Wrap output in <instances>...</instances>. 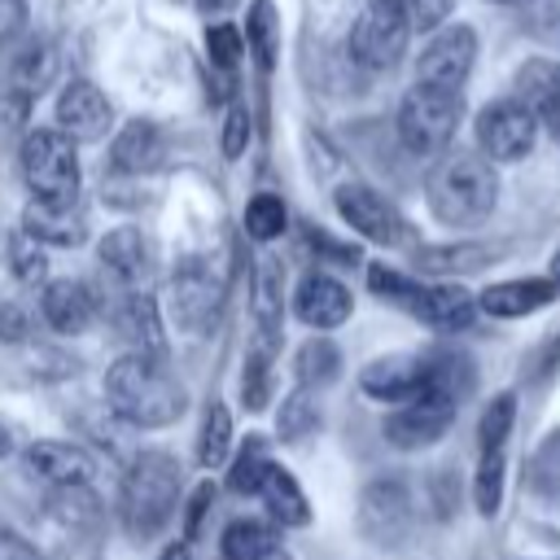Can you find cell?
<instances>
[{
    "label": "cell",
    "instance_id": "obj_28",
    "mask_svg": "<svg viewBox=\"0 0 560 560\" xmlns=\"http://www.w3.org/2000/svg\"><path fill=\"white\" fill-rule=\"evenodd\" d=\"M494 254H499L494 245H472V241H464V245H424V249H416V262H420V271L455 276V271H477V267H486Z\"/></svg>",
    "mask_w": 560,
    "mask_h": 560
},
{
    "label": "cell",
    "instance_id": "obj_51",
    "mask_svg": "<svg viewBox=\"0 0 560 560\" xmlns=\"http://www.w3.org/2000/svg\"><path fill=\"white\" fill-rule=\"evenodd\" d=\"M267 560H289V556H284V551H271V556H267Z\"/></svg>",
    "mask_w": 560,
    "mask_h": 560
},
{
    "label": "cell",
    "instance_id": "obj_36",
    "mask_svg": "<svg viewBox=\"0 0 560 560\" xmlns=\"http://www.w3.org/2000/svg\"><path fill=\"white\" fill-rule=\"evenodd\" d=\"M284 223H289V210H284V201H280L276 192H258V197L245 206V232H249L258 245L276 241V236L284 232Z\"/></svg>",
    "mask_w": 560,
    "mask_h": 560
},
{
    "label": "cell",
    "instance_id": "obj_9",
    "mask_svg": "<svg viewBox=\"0 0 560 560\" xmlns=\"http://www.w3.org/2000/svg\"><path fill=\"white\" fill-rule=\"evenodd\" d=\"M472 61H477V35H472V26H464V22L438 26L433 39L420 48L416 83L442 88V92H459L464 79L472 74Z\"/></svg>",
    "mask_w": 560,
    "mask_h": 560
},
{
    "label": "cell",
    "instance_id": "obj_14",
    "mask_svg": "<svg viewBox=\"0 0 560 560\" xmlns=\"http://www.w3.org/2000/svg\"><path fill=\"white\" fill-rule=\"evenodd\" d=\"M109 122H114V109L96 83L70 79L61 88V96H57V131L61 136H70L74 144H92L109 131Z\"/></svg>",
    "mask_w": 560,
    "mask_h": 560
},
{
    "label": "cell",
    "instance_id": "obj_22",
    "mask_svg": "<svg viewBox=\"0 0 560 560\" xmlns=\"http://www.w3.org/2000/svg\"><path fill=\"white\" fill-rule=\"evenodd\" d=\"M39 311H44L48 328L74 337L96 319V298L83 280H48L44 293H39Z\"/></svg>",
    "mask_w": 560,
    "mask_h": 560
},
{
    "label": "cell",
    "instance_id": "obj_17",
    "mask_svg": "<svg viewBox=\"0 0 560 560\" xmlns=\"http://www.w3.org/2000/svg\"><path fill=\"white\" fill-rule=\"evenodd\" d=\"M249 311H254V328H258V346H280V311H284V267L271 254L254 258L249 271Z\"/></svg>",
    "mask_w": 560,
    "mask_h": 560
},
{
    "label": "cell",
    "instance_id": "obj_10",
    "mask_svg": "<svg viewBox=\"0 0 560 560\" xmlns=\"http://www.w3.org/2000/svg\"><path fill=\"white\" fill-rule=\"evenodd\" d=\"M538 140L534 114L516 96H499L477 114V144L486 162H521Z\"/></svg>",
    "mask_w": 560,
    "mask_h": 560
},
{
    "label": "cell",
    "instance_id": "obj_39",
    "mask_svg": "<svg viewBox=\"0 0 560 560\" xmlns=\"http://www.w3.org/2000/svg\"><path fill=\"white\" fill-rule=\"evenodd\" d=\"M9 262H13V276H18V280H26V284H35V280H44V276H48L44 245H39V241H31L26 232H13V236H9Z\"/></svg>",
    "mask_w": 560,
    "mask_h": 560
},
{
    "label": "cell",
    "instance_id": "obj_40",
    "mask_svg": "<svg viewBox=\"0 0 560 560\" xmlns=\"http://www.w3.org/2000/svg\"><path fill=\"white\" fill-rule=\"evenodd\" d=\"M206 52H210V66L232 70L241 61V52H245V35L232 22H219V26L206 31Z\"/></svg>",
    "mask_w": 560,
    "mask_h": 560
},
{
    "label": "cell",
    "instance_id": "obj_3",
    "mask_svg": "<svg viewBox=\"0 0 560 560\" xmlns=\"http://www.w3.org/2000/svg\"><path fill=\"white\" fill-rule=\"evenodd\" d=\"M179 508V459L166 451H140L127 472H122V490H118V516L122 529L136 542H149Z\"/></svg>",
    "mask_w": 560,
    "mask_h": 560
},
{
    "label": "cell",
    "instance_id": "obj_26",
    "mask_svg": "<svg viewBox=\"0 0 560 560\" xmlns=\"http://www.w3.org/2000/svg\"><path fill=\"white\" fill-rule=\"evenodd\" d=\"M258 499L267 503V512H271L276 525H306V521H311V503H306L298 477H293L284 464H271V468H267V477H262V486H258Z\"/></svg>",
    "mask_w": 560,
    "mask_h": 560
},
{
    "label": "cell",
    "instance_id": "obj_19",
    "mask_svg": "<svg viewBox=\"0 0 560 560\" xmlns=\"http://www.w3.org/2000/svg\"><path fill=\"white\" fill-rule=\"evenodd\" d=\"M22 232L39 245H83L88 241V214L83 206L70 197V201H31L22 210Z\"/></svg>",
    "mask_w": 560,
    "mask_h": 560
},
{
    "label": "cell",
    "instance_id": "obj_24",
    "mask_svg": "<svg viewBox=\"0 0 560 560\" xmlns=\"http://www.w3.org/2000/svg\"><path fill=\"white\" fill-rule=\"evenodd\" d=\"M162 149H166V140H162L158 122L136 118V122H127V127L114 136V144H109V162H114V171L140 175V171H153V166H158Z\"/></svg>",
    "mask_w": 560,
    "mask_h": 560
},
{
    "label": "cell",
    "instance_id": "obj_47",
    "mask_svg": "<svg viewBox=\"0 0 560 560\" xmlns=\"http://www.w3.org/2000/svg\"><path fill=\"white\" fill-rule=\"evenodd\" d=\"M158 560H192V556H188V547H184V542H175V547H166Z\"/></svg>",
    "mask_w": 560,
    "mask_h": 560
},
{
    "label": "cell",
    "instance_id": "obj_50",
    "mask_svg": "<svg viewBox=\"0 0 560 560\" xmlns=\"http://www.w3.org/2000/svg\"><path fill=\"white\" fill-rule=\"evenodd\" d=\"M494 4H534V0H494Z\"/></svg>",
    "mask_w": 560,
    "mask_h": 560
},
{
    "label": "cell",
    "instance_id": "obj_33",
    "mask_svg": "<svg viewBox=\"0 0 560 560\" xmlns=\"http://www.w3.org/2000/svg\"><path fill=\"white\" fill-rule=\"evenodd\" d=\"M337 372H341V350L328 337H311L298 350V381H302V389H319V385L337 381Z\"/></svg>",
    "mask_w": 560,
    "mask_h": 560
},
{
    "label": "cell",
    "instance_id": "obj_49",
    "mask_svg": "<svg viewBox=\"0 0 560 560\" xmlns=\"http://www.w3.org/2000/svg\"><path fill=\"white\" fill-rule=\"evenodd\" d=\"M551 280L560 284V254H556V267H551Z\"/></svg>",
    "mask_w": 560,
    "mask_h": 560
},
{
    "label": "cell",
    "instance_id": "obj_30",
    "mask_svg": "<svg viewBox=\"0 0 560 560\" xmlns=\"http://www.w3.org/2000/svg\"><path fill=\"white\" fill-rule=\"evenodd\" d=\"M245 48L254 52L258 70L267 74L276 66V48H280V18L271 9V0H254L245 13Z\"/></svg>",
    "mask_w": 560,
    "mask_h": 560
},
{
    "label": "cell",
    "instance_id": "obj_46",
    "mask_svg": "<svg viewBox=\"0 0 560 560\" xmlns=\"http://www.w3.org/2000/svg\"><path fill=\"white\" fill-rule=\"evenodd\" d=\"M306 241H311V249H319L324 258H341V262H354V258H359V249H354V245H337V241H332V236H324L319 228H311V232H306Z\"/></svg>",
    "mask_w": 560,
    "mask_h": 560
},
{
    "label": "cell",
    "instance_id": "obj_31",
    "mask_svg": "<svg viewBox=\"0 0 560 560\" xmlns=\"http://www.w3.org/2000/svg\"><path fill=\"white\" fill-rule=\"evenodd\" d=\"M319 429V402H315V394L311 389H293V394H284L280 398V411H276V433H280V442H302L306 433H315Z\"/></svg>",
    "mask_w": 560,
    "mask_h": 560
},
{
    "label": "cell",
    "instance_id": "obj_12",
    "mask_svg": "<svg viewBox=\"0 0 560 560\" xmlns=\"http://www.w3.org/2000/svg\"><path fill=\"white\" fill-rule=\"evenodd\" d=\"M359 385H363V394L402 407V402L433 389V363L420 359V354H385V359H372L363 368Z\"/></svg>",
    "mask_w": 560,
    "mask_h": 560
},
{
    "label": "cell",
    "instance_id": "obj_38",
    "mask_svg": "<svg viewBox=\"0 0 560 560\" xmlns=\"http://www.w3.org/2000/svg\"><path fill=\"white\" fill-rule=\"evenodd\" d=\"M516 424V398L512 394H494L477 420V438H481V451H494V446H508V433Z\"/></svg>",
    "mask_w": 560,
    "mask_h": 560
},
{
    "label": "cell",
    "instance_id": "obj_16",
    "mask_svg": "<svg viewBox=\"0 0 560 560\" xmlns=\"http://www.w3.org/2000/svg\"><path fill=\"white\" fill-rule=\"evenodd\" d=\"M293 311H298V319H302L306 328L328 332V328H337V324L350 319L354 298H350V289H346L341 280H332V276H324V271H311V276L298 280Z\"/></svg>",
    "mask_w": 560,
    "mask_h": 560
},
{
    "label": "cell",
    "instance_id": "obj_21",
    "mask_svg": "<svg viewBox=\"0 0 560 560\" xmlns=\"http://www.w3.org/2000/svg\"><path fill=\"white\" fill-rule=\"evenodd\" d=\"M516 101L534 114V122H547L556 136H560V61H547V57H529L516 79Z\"/></svg>",
    "mask_w": 560,
    "mask_h": 560
},
{
    "label": "cell",
    "instance_id": "obj_32",
    "mask_svg": "<svg viewBox=\"0 0 560 560\" xmlns=\"http://www.w3.org/2000/svg\"><path fill=\"white\" fill-rule=\"evenodd\" d=\"M503 472H508V451L503 446L481 451L477 472H472V503H477L481 516L499 512V503H503Z\"/></svg>",
    "mask_w": 560,
    "mask_h": 560
},
{
    "label": "cell",
    "instance_id": "obj_23",
    "mask_svg": "<svg viewBox=\"0 0 560 560\" xmlns=\"http://www.w3.org/2000/svg\"><path fill=\"white\" fill-rule=\"evenodd\" d=\"M114 328L118 337L131 341V350L166 359V337H162V319H158V302L140 289V293H122V302L114 306Z\"/></svg>",
    "mask_w": 560,
    "mask_h": 560
},
{
    "label": "cell",
    "instance_id": "obj_34",
    "mask_svg": "<svg viewBox=\"0 0 560 560\" xmlns=\"http://www.w3.org/2000/svg\"><path fill=\"white\" fill-rule=\"evenodd\" d=\"M232 451V416L223 402H210L206 420H201V433H197V464L201 468H219Z\"/></svg>",
    "mask_w": 560,
    "mask_h": 560
},
{
    "label": "cell",
    "instance_id": "obj_35",
    "mask_svg": "<svg viewBox=\"0 0 560 560\" xmlns=\"http://www.w3.org/2000/svg\"><path fill=\"white\" fill-rule=\"evenodd\" d=\"M271 359H276V346H249L245 354V372H241V398L249 411H262L267 407V394H271Z\"/></svg>",
    "mask_w": 560,
    "mask_h": 560
},
{
    "label": "cell",
    "instance_id": "obj_4",
    "mask_svg": "<svg viewBox=\"0 0 560 560\" xmlns=\"http://www.w3.org/2000/svg\"><path fill=\"white\" fill-rule=\"evenodd\" d=\"M368 284H372V293L389 298L394 306H407L416 319H424L438 332H459L477 315V298L459 284H416L411 276H402L394 267H381V262L368 267Z\"/></svg>",
    "mask_w": 560,
    "mask_h": 560
},
{
    "label": "cell",
    "instance_id": "obj_48",
    "mask_svg": "<svg viewBox=\"0 0 560 560\" xmlns=\"http://www.w3.org/2000/svg\"><path fill=\"white\" fill-rule=\"evenodd\" d=\"M9 446H13V442H9V429L0 424V455H9Z\"/></svg>",
    "mask_w": 560,
    "mask_h": 560
},
{
    "label": "cell",
    "instance_id": "obj_52",
    "mask_svg": "<svg viewBox=\"0 0 560 560\" xmlns=\"http://www.w3.org/2000/svg\"><path fill=\"white\" fill-rule=\"evenodd\" d=\"M210 4H219V0H210Z\"/></svg>",
    "mask_w": 560,
    "mask_h": 560
},
{
    "label": "cell",
    "instance_id": "obj_2",
    "mask_svg": "<svg viewBox=\"0 0 560 560\" xmlns=\"http://www.w3.org/2000/svg\"><path fill=\"white\" fill-rule=\"evenodd\" d=\"M424 197L433 219H442L446 228H477L490 219L499 201V175L472 149L438 153V162L424 175Z\"/></svg>",
    "mask_w": 560,
    "mask_h": 560
},
{
    "label": "cell",
    "instance_id": "obj_15",
    "mask_svg": "<svg viewBox=\"0 0 560 560\" xmlns=\"http://www.w3.org/2000/svg\"><path fill=\"white\" fill-rule=\"evenodd\" d=\"M96 258H101V271L114 289L122 293H140V284L149 280L153 271V245L140 228H114L105 232V241L96 245Z\"/></svg>",
    "mask_w": 560,
    "mask_h": 560
},
{
    "label": "cell",
    "instance_id": "obj_20",
    "mask_svg": "<svg viewBox=\"0 0 560 560\" xmlns=\"http://www.w3.org/2000/svg\"><path fill=\"white\" fill-rule=\"evenodd\" d=\"M560 293V284L551 276H521V280H503V284H490L477 293V306L494 319H521V315H534L542 306H551Z\"/></svg>",
    "mask_w": 560,
    "mask_h": 560
},
{
    "label": "cell",
    "instance_id": "obj_6",
    "mask_svg": "<svg viewBox=\"0 0 560 560\" xmlns=\"http://www.w3.org/2000/svg\"><path fill=\"white\" fill-rule=\"evenodd\" d=\"M22 179L35 201H70L79 192V158L74 140L57 127H39L22 140Z\"/></svg>",
    "mask_w": 560,
    "mask_h": 560
},
{
    "label": "cell",
    "instance_id": "obj_41",
    "mask_svg": "<svg viewBox=\"0 0 560 560\" xmlns=\"http://www.w3.org/2000/svg\"><path fill=\"white\" fill-rule=\"evenodd\" d=\"M398 4L407 13L411 31H438L455 9V0H398Z\"/></svg>",
    "mask_w": 560,
    "mask_h": 560
},
{
    "label": "cell",
    "instance_id": "obj_27",
    "mask_svg": "<svg viewBox=\"0 0 560 560\" xmlns=\"http://www.w3.org/2000/svg\"><path fill=\"white\" fill-rule=\"evenodd\" d=\"M271 551H280V534L267 521L241 516L223 529V560H267Z\"/></svg>",
    "mask_w": 560,
    "mask_h": 560
},
{
    "label": "cell",
    "instance_id": "obj_18",
    "mask_svg": "<svg viewBox=\"0 0 560 560\" xmlns=\"http://www.w3.org/2000/svg\"><path fill=\"white\" fill-rule=\"evenodd\" d=\"M26 468L52 490H83L96 472V459L74 442H35L26 446Z\"/></svg>",
    "mask_w": 560,
    "mask_h": 560
},
{
    "label": "cell",
    "instance_id": "obj_1",
    "mask_svg": "<svg viewBox=\"0 0 560 560\" xmlns=\"http://www.w3.org/2000/svg\"><path fill=\"white\" fill-rule=\"evenodd\" d=\"M105 398L136 429H166L188 407V394L171 376L166 359H153V354H140V350H127L105 372Z\"/></svg>",
    "mask_w": 560,
    "mask_h": 560
},
{
    "label": "cell",
    "instance_id": "obj_29",
    "mask_svg": "<svg viewBox=\"0 0 560 560\" xmlns=\"http://www.w3.org/2000/svg\"><path fill=\"white\" fill-rule=\"evenodd\" d=\"M525 486H529L534 499L560 508V429L547 433V438L534 446L529 468H525Z\"/></svg>",
    "mask_w": 560,
    "mask_h": 560
},
{
    "label": "cell",
    "instance_id": "obj_43",
    "mask_svg": "<svg viewBox=\"0 0 560 560\" xmlns=\"http://www.w3.org/2000/svg\"><path fill=\"white\" fill-rule=\"evenodd\" d=\"M214 503V486L210 481H201L197 490H192V499H188V512H184V538H197V529H201V516H206V508Z\"/></svg>",
    "mask_w": 560,
    "mask_h": 560
},
{
    "label": "cell",
    "instance_id": "obj_13",
    "mask_svg": "<svg viewBox=\"0 0 560 560\" xmlns=\"http://www.w3.org/2000/svg\"><path fill=\"white\" fill-rule=\"evenodd\" d=\"M407 525H411V499H407V486L398 477H381L359 494V529H363V538L389 547V542H398L407 534Z\"/></svg>",
    "mask_w": 560,
    "mask_h": 560
},
{
    "label": "cell",
    "instance_id": "obj_5",
    "mask_svg": "<svg viewBox=\"0 0 560 560\" xmlns=\"http://www.w3.org/2000/svg\"><path fill=\"white\" fill-rule=\"evenodd\" d=\"M464 118V101L459 92H442V88H424L416 83L402 105H398V140L407 144V153L416 158H433L446 153V144L455 140Z\"/></svg>",
    "mask_w": 560,
    "mask_h": 560
},
{
    "label": "cell",
    "instance_id": "obj_42",
    "mask_svg": "<svg viewBox=\"0 0 560 560\" xmlns=\"http://www.w3.org/2000/svg\"><path fill=\"white\" fill-rule=\"evenodd\" d=\"M223 158H241L245 144H249V109L245 105H232L228 118H223Z\"/></svg>",
    "mask_w": 560,
    "mask_h": 560
},
{
    "label": "cell",
    "instance_id": "obj_7",
    "mask_svg": "<svg viewBox=\"0 0 560 560\" xmlns=\"http://www.w3.org/2000/svg\"><path fill=\"white\" fill-rule=\"evenodd\" d=\"M223 298H228V284L219 276V267L210 258H184L171 276V315H175V328L179 332H210L219 311H223Z\"/></svg>",
    "mask_w": 560,
    "mask_h": 560
},
{
    "label": "cell",
    "instance_id": "obj_44",
    "mask_svg": "<svg viewBox=\"0 0 560 560\" xmlns=\"http://www.w3.org/2000/svg\"><path fill=\"white\" fill-rule=\"evenodd\" d=\"M26 332H31L26 311H22V306H13V302H4V306H0V341L18 346V341H26Z\"/></svg>",
    "mask_w": 560,
    "mask_h": 560
},
{
    "label": "cell",
    "instance_id": "obj_25",
    "mask_svg": "<svg viewBox=\"0 0 560 560\" xmlns=\"http://www.w3.org/2000/svg\"><path fill=\"white\" fill-rule=\"evenodd\" d=\"M52 79H57V48L48 39H31V44H22V52H13V66H9L13 96L35 101Z\"/></svg>",
    "mask_w": 560,
    "mask_h": 560
},
{
    "label": "cell",
    "instance_id": "obj_8",
    "mask_svg": "<svg viewBox=\"0 0 560 560\" xmlns=\"http://www.w3.org/2000/svg\"><path fill=\"white\" fill-rule=\"evenodd\" d=\"M411 22L398 0H368L350 26V57L368 70H389L407 52Z\"/></svg>",
    "mask_w": 560,
    "mask_h": 560
},
{
    "label": "cell",
    "instance_id": "obj_11",
    "mask_svg": "<svg viewBox=\"0 0 560 560\" xmlns=\"http://www.w3.org/2000/svg\"><path fill=\"white\" fill-rule=\"evenodd\" d=\"M337 214L359 232V236H368V241H376V245H385V249H398V245H407L411 241V228H407V219L394 210V201H385L376 188H368V184H341L337 188Z\"/></svg>",
    "mask_w": 560,
    "mask_h": 560
},
{
    "label": "cell",
    "instance_id": "obj_37",
    "mask_svg": "<svg viewBox=\"0 0 560 560\" xmlns=\"http://www.w3.org/2000/svg\"><path fill=\"white\" fill-rule=\"evenodd\" d=\"M267 468H271V459H267V446H262V438H249V442H245V451L232 459V472H228V490H232V494H258V486H262Z\"/></svg>",
    "mask_w": 560,
    "mask_h": 560
},
{
    "label": "cell",
    "instance_id": "obj_45",
    "mask_svg": "<svg viewBox=\"0 0 560 560\" xmlns=\"http://www.w3.org/2000/svg\"><path fill=\"white\" fill-rule=\"evenodd\" d=\"M26 26V0H0V44H9Z\"/></svg>",
    "mask_w": 560,
    "mask_h": 560
}]
</instances>
